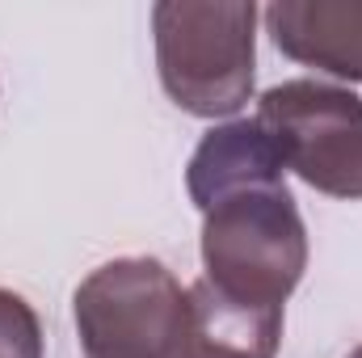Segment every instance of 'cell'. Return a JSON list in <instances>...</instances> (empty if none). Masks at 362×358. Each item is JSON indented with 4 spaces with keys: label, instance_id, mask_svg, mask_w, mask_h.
<instances>
[{
    "label": "cell",
    "instance_id": "obj_5",
    "mask_svg": "<svg viewBox=\"0 0 362 358\" xmlns=\"http://www.w3.org/2000/svg\"><path fill=\"white\" fill-rule=\"evenodd\" d=\"M286 173H291V161H286L282 139L253 114V118L219 122L198 139L185 165V190L198 211H211L215 202L232 194L282 185Z\"/></svg>",
    "mask_w": 362,
    "mask_h": 358
},
{
    "label": "cell",
    "instance_id": "obj_2",
    "mask_svg": "<svg viewBox=\"0 0 362 358\" xmlns=\"http://www.w3.org/2000/svg\"><path fill=\"white\" fill-rule=\"evenodd\" d=\"M202 278L253 308H282L308 270V224L286 185L232 194L202 211Z\"/></svg>",
    "mask_w": 362,
    "mask_h": 358
},
{
    "label": "cell",
    "instance_id": "obj_8",
    "mask_svg": "<svg viewBox=\"0 0 362 358\" xmlns=\"http://www.w3.org/2000/svg\"><path fill=\"white\" fill-rule=\"evenodd\" d=\"M42 321L8 287H0V358H42Z\"/></svg>",
    "mask_w": 362,
    "mask_h": 358
},
{
    "label": "cell",
    "instance_id": "obj_7",
    "mask_svg": "<svg viewBox=\"0 0 362 358\" xmlns=\"http://www.w3.org/2000/svg\"><path fill=\"white\" fill-rule=\"evenodd\" d=\"M282 342V308H253L206 278L185 287V321L173 358H274Z\"/></svg>",
    "mask_w": 362,
    "mask_h": 358
},
{
    "label": "cell",
    "instance_id": "obj_1",
    "mask_svg": "<svg viewBox=\"0 0 362 358\" xmlns=\"http://www.w3.org/2000/svg\"><path fill=\"white\" fill-rule=\"evenodd\" d=\"M253 0H160L152 4L156 72L169 101L194 118H232L253 97L257 72Z\"/></svg>",
    "mask_w": 362,
    "mask_h": 358
},
{
    "label": "cell",
    "instance_id": "obj_9",
    "mask_svg": "<svg viewBox=\"0 0 362 358\" xmlns=\"http://www.w3.org/2000/svg\"><path fill=\"white\" fill-rule=\"evenodd\" d=\"M350 358H362V346H358V350H354V354H350Z\"/></svg>",
    "mask_w": 362,
    "mask_h": 358
},
{
    "label": "cell",
    "instance_id": "obj_3",
    "mask_svg": "<svg viewBox=\"0 0 362 358\" xmlns=\"http://www.w3.org/2000/svg\"><path fill=\"white\" fill-rule=\"evenodd\" d=\"M85 358H173L185 321V287L156 258H114L72 295Z\"/></svg>",
    "mask_w": 362,
    "mask_h": 358
},
{
    "label": "cell",
    "instance_id": "obj_4",
    "mask_svg": "<svg viewBox=\"0 0 362 358\" xmlns=\"http://www.w3.org/2000/svg\"><path fill=\"white\" fill-rule=\"evenodd\" d=\"M257 118L286 148L291 173L329 194L362 198V97L333 81H282L257 97Z\"/></svg>",
    "mask_w": 362,
    "mask_h": 358
},
{
    "label": "cell",
    "instance_id": "obj_6",
    "mask_svg": "<svg viewBox=\"0 0 362 358\" xmlns=\"http://www.w3.org/2000/svg\"><path fill=\"white\" fill-rule=\"evenodd\" d=\"M262 17L286 59L362 85V0H274Z\"/></svg>",
    "mask_w": 362,
    "mask_h": 358
}]
</instances>
